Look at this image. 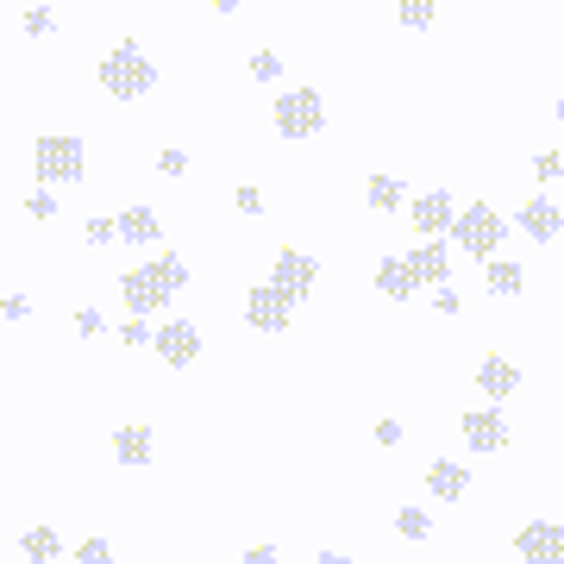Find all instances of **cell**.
Wrapping results in <instances>:
<instances>
[{"instance_id":"cell-18","label":"cell","mask_w":564,"mask_h":564,"mask_svg":"<svg viewBox=\"0 0 564 564\" xmlns=\"http://www.w3.org/2000/svg\"><path fill=\"white\" fill-rule=\"evenodd\" d=\"M57 552H63L57 527H25V533H20V558H32V564H51Z\"/></svg>"},{"instance_id":"cell-38","label":"cell","mask_w":564,"mask_h":564,"mask_svg":"<svg viewBox=\"0 0 564 564\" xmlns=\"http://www.w3.org/2000/svg\"><path fill=\"white\" fill-rule=\"evenodd\" d=\"M214 7H220V13H239V7H245V0H214Z\"/></svg>"},{"instance_id":"cell-11","label":"cell","mask_w":564,"mask_h":564,"mask_svg":"<svg viewBox=\"0 0 564 564\" xmlns=\"http://www.w3.org/2000/svg\"><path fill=\"white\" fill-rule=\"evenodd\" d=\"M314 276H321V263L307 258V251H282V258H276V276H270V282H276V289H289V295L302 302L307 289H314Z\"/></svg>"},{"instance_id":"cell-13","label":"cell","mask_w":564,"mask_h":564,"mask_svg":"<svg viewBox=\"0 0 564 564\" xmlns=\"http://www.w3.org/2000/svg\"><path fill=\"white\" fill-rule=\"evenodd\" d=\"M151 452H158L151 426H120V433H113V458L132 464V470H144V464H151Z\"/></svg>"},{"instance_id":"cell-9","label":"cell","mask_w":564,"mask_h":564,"mask_svg":"<svg viewBox=\"0 0 564 564\" xmlns=\"http://www.w3.org/2000/svg\"><path fill=\"white\" fill-rule=\"evenodd\" d=\"M514 552H521L527 564H564V527L558 521H527Z\"/></svg>"},{"instance_id":"cell-27","label":"cell","mask_w":564,"mask_h":564,"mask_svg":"<svg viewBox=\"0 0 564 564\" xmlns=\"http://www.w3.org/2000/svg\"><path fill=\"white\" fill-rule=\"evenodd\" d=\"M51 20H57L51 7H32V13H25V39H44V32H51Z\"/></svg>"},{"instance_id":"cell-26","label":"cell","mask_w":564,"mask_h":564,"mask_svg":"<svg viewBox=\"0 0 564 564\" xmlns=\"http://www.w3.org/2000/svg\"><path fill=\"white\" fill-rule=\"evenodd\" d=\"M533 176H540V182H558V176H564L558 151H540V158H533Z\"/></svg>"},{"instance_id":"cell-19","label":"cell","mask_w":564,"mask_h":564,"mask_svg":"<svg viewBox=\"0 0 564 564\" xmlns=\"http://www.w3.org/2000/svg\"><path fill=\"white\" fill-rule=\"evenodd\" d=\"M158 214H151V207H126L120 214V239L126 245H158Z\"/></svg>"},{"instance_id":"cell-37","label":"cell","mask_w":564,"mask_h":564,"mask_svg":"<svg viewBox=\"0 0 564 564\" xmlns=\"http://www.w3.org/2000/svg\"><path fill=\"white\" fill-rule=\"evenodd\" d=\"M314 564H351V558H345V552H321Z\"/></svg>"},{"instance_id":"cell-34","label":"cell","mask_w":564,"mask_h":564,"mask_svg":"<svg viewBox=\"0 0 564 564\" xmlns=\"http://www.w3.org/2000/svg\"><path fill=\"white\" fill-rule=\"evenodd\" d=\"M25 214H32V220H51V214H57V202H51V195H32V202H25Z\"/></svg>"},{"instance_id":"cell-24","label":"cell","mask_w":564,"mask_h":564,"mask_svg":"<svg viewBox=\"0 0 564 564\" xmlns=\"http://www.w3.org/2000/svg\"><path fill=\"white\" fill-rule=\"evenodd\" d=\"M76 564H120V558H113V545H107V540H82L76 545Z\"/></svg>"},{"instance_id":"cell-7","label":"cell","mask_w":564,"mask_h":564,"mask_svg":"<svg viewBox=\"0 0 564 564\" xmlns=\"http://www.w3.org/2000/svg\"><path fill=\"white\" fill-rule=\"evenodd\" d=\"M408 220L421 226L426 239H445V232L458 226V202H452L445 188H426V195H414V202H408Z\"/></svg>"},{"instance_id":"cell-36","label":"cell","mask_w":564,"mask_h":564,"mask_svg":"<svg viewBox=\"0 0 564 564\" xmlns=\"http://www.w3.org/2000/svg\"><path fill=\"white\" fill-rule=\"evenodd\" d=\"M239 214H263V195H258V188H239Z\"/></svg>"},{"instance_id":"cell-5","label":"cell","mask_w":564,"mask_h":564,"mask_svg":"<svg viewBox=\"0 0 564 564\" xmlns=\"http://www.w3.org/2000/svg\"><path fill=\"white\" fill-rule=\"evenodd\" d=\"M321 126H326V107H321L314 88H295V95H282L276 101V132L282 139H314Z\"/></svg>"},{"instance_id":"cell-29","label":"cell","mask_w":564,"mask_h":564,"mask_svg":"<svg viewBox=\"0 0 564 564\" xmlns=\"http://www.w3.org/2000/svg\"><path fill=\"white\" fill-rule=\"evenodd\" d=\"M251 69H258V82H276L282 76V63L270 57V51H258V57H251Z\"/></svg>"},{"instance_id":"cell-32","label":"cell","mask_w":564,"mask_h":564,"mask_svg":"<svg viewBox=\"0 0 564 564\" xmlns=\"http://www.w3.org/2000/svg\"><path fill=\"white\" fill-rule=\"evenodd\" d=\"M377 445H383V452L389 445H402V421H377Z\"/></svg>"},{"instance_id":"cell-4","label":"cell","mask_w":564,"mask_h":564,"mask_svg":"<svg viewBox=\"0 0 564 564\" xmlns=\"http://www.w3.org/2000/svg\"><path fill=\"white\" fill-rule=\"evenodd\" d=\"M452 232H458V245L470 251V258H496V245H502L508 220H496V207H489V202H470L458 214V226H452Z\"/></svg>"},{"instance_id":"cell-17","label":"cell","mask_w":564,"mask_h":564,"mask_svg":"<svg viewBox=\"0 0 564 564\" xmlns=\"http://www.w3.org/2000/svg\"><path fill=\"white\" fill-rule=\"evenodd\" d=\"M408 263H414V270H421V282H433V289H440V282L452 276V251H445L440 239L421 245V251H408Z\"/></svg>"},{"instance_id":"cell-10","label":"cell","mask_w":564,"mask_h":564,"mask_svg":"<svg viewBox=\"0 0 564 564\" xmlns=\"http://www.w3.org/2000/svg\"><path fill=\"white\" fill-rule=\"evenodd\" d=\"M458 421H464V440H470V452H484V458L508 445V421L496 414V408H477V414H458Z\"/></svg>"},{"instance_id":"cell-22","label":"cell","mask_w":564,"mask_h":564,"mask_svg":"<svg viewBox=\"0 0 564 564\" xmlns=\"http://www.w3.org/2000/svg\"><path fill=\"white\" fill-rule=\"evenodd\" d=\"M395 7H402L408 32H426V25H433V0H395Z\"/></svg>"},{"instance_id":"cell-23","label":"cell","mask_w":564,"mask_h":564,"mask_svg":"<svg viewBox=\"0 0 564 564\" xmlns=\"http://www.w3.org/2000/svg\"><path fill=\"white\" fill-rule=\"evenodd\" d=\"M395 527H402V540H426V533H433V521H426L421 508H402V514H395Z\"/></svg>"},{"instance_id":"cell-14","label":"cell","mask_w":564,"mask_h":564,"mask_svg":"<svg viewBox=\"0 0 564 564\" xmlns=\"http://www.w3.org/2000/svg\"><path fill=\"white\" fill-rule=\"evenodd\" d=\"M521 232H527V239H540V245H552V239L564 232L558 207H552V202H527V207H521Z\"/></svg>"},{"instance_id":"cell-21","label":"cell","mask_w":564,"mask_h":564,"mask_svg":"<svg viewBox=\"0 0 564 564\" xmlns=\"http://www.w3.org/2000/svg\"><path fill=\"white\" fill-rule=\"evenodd\" d=\"M521 289H527L521 263H489V295H521Z\"/></svg>"},{"instance_id":"cell-16","label":"cell","mask_w":564,"mask_h":564,"mask_svg":"<svg viewBox=\"0 0 564 564\" xmlns=\"http://www.w3.org/2000/svg\"><path fill=\"white\" fill-rule=\"evenodd\" d=\"M426 489H433L440 502H458L464 489H470V470H458V464H452V458H440V464H433V470H426Z\"/></svg>"},{"instance_id":"cell-15","label":"cell","mask_w":564,"mask_h":564,"mask_svg":"<svg viewBox=\"0 0 564 564\" xmlns=\"http://www.w3.org/2000/svg\"><path fill=\"white\" fill-rule=\"evenodd\" d=\"M514 383H521V370L508 358H484V370H477V389H484L489 402H502V395H514Z\"/></svg>"},{"instance_id":"cell-12","label":"cell","mask_w":564,"mask_h":564,"mask_svg":"<svg viewBox=\"0 0 564 564\" xmlns=\"http://www.w3.org/2000/svg\"><path fill=\"white\" fill-rule=\"evenodd\" d=\"M414 289H421V270H414L408 258H383V263H377V295H389V302H408Z\"/></svg>"},{"instance_id":"cell-30","label":"cell","mask_w":564,"mask_h":564,"mask_svg":"<svg viewBox=\"0 0 564 564\" xmlns=\"http://www.w3.org/2000/svg\"><path fill=\"white\" fill-rule=\"evenodd\" d=\"M433 307H440V314H458V289H452V282H440V289H433Z\"/></svg>"},{"instance_id":"cell-35","label":"cell","mask_w":564,"mask_h":564,"mask_svg":"<svg viewBox=\"0 0 564 564\" xmlns=\"http://www.w3.org/2000/svg\"><path fill=\"white\" fill-rule=\"evenodd\" d=\"M245 564H282V558H276V545H251V552H245Z\"/></svg>"},{"instance_id":"cell-20","label":"cell","mask_w":564,"mask_h":564,"mask_svg":"<svg viewBox=\"0 0 564 564\" xmlns=\"http://www.w3.org/2000/svg\"><path fill=\"white\" fill-rule=\"evenodd\" d=\"M364 202L377 207V214H395V207L408 202V188L395 176H370V182H364Z\"/></svg>"},{"instance_id":"cell-2","label":"cell","mask_w":564,"mask_h":564,"mask_svg":"<svg viewBox=\"0 0 564 564\" xmlns=\"http://www.w3.org/2000/svg\"><path fill=\"white\" fill-rule=\"evenodd\" d=\"M101 88L113 95V101H144V95L158 88V69H151V57H144L139 44L126 39L101 57Z\"/></svg>"},{"instance_id":"cell-3","label":"cell","mask_w":564,"mask_h":564,"mask_svg":"<svg viewBox=\"0 0 564 564\" xmlns=\"http://www.w3.org/2000/svg\"><path fill=\"white\" fill-rule=\"evenodd\" d=\"M32 163H39L44 182H82L88 151H82V139H69V132H44L39 151H32Z\"/></svg>"},{"instance_id":"cell-31","label":"cell","mask_w":564,"mask_h":564,"mask_svg":"<svg viewBox=\"0 0 564 564\" xmlns=\"http://www.w3.org/2000/svg\"><path fill=\"white\" fill-rule=\"evenodd\" d=\"M158 170H163V176H188V158H182V151H163Z\"/></svg>"},{"instance_id":"cell-28","label":"cell","mask_w":564,"mask_h":564,"mask_svg":"<svg viewBox=\"0 0 564 564\" xmlns=\"http://www.w3.org/2000/svg\"><path fill=\"white\" fill-rule=\"evenodd\" d=\"M120 239V220H88V245H107Z\"/></svg>"},{"instance_id":"cell-33","label":"cell","mask_w":564,"mask_h":564,"mask_svg":"<svg viewBox=\"0 0 564 564\" xmlns=\"http://www.w3.org/2000/svg\"><path fill=\"white\" fill-rule=\"evenodd\" d=\"M76 333H82V339H95V333H101V314H95V307H82V314H76Z\"/></svg>"},{"instance_id":"cell-8","label":"cell","mask_w":564,"mask_h":564,"mask_svg":"<svg viewBox=\"0 0 564 564\" xmlns=\"http://www.w3.org/2000/svg\"><path fill=\"white\" fill-rule=\"evenodd\" d=\"M158 358L170 370H188V364L202 358V326L195 321H163L158 326Z\"/></svg>"},{"instance_id":"cell-6","label":"cell","mask_w":564,"mask_h":564,"mask_svg":"<svg viewBox=\"0 0 564 564\" xmlns=\"http://www.w3.org/2000/svg\"><path fill=\"white\" fill-rule=\"evenodd\" d=\"M289 314H295V295L276 289V282H258V289H251V302H245V321L258 326V333H282Z\"/></svg>"},{"instance_id":"cell-39","label":"cell","mask_w":564,"mask_h":564,"mask_svg":"<svg viewBox=\"0 0 564 564\" xmlns=\"http://www.w3.org/2000/svg\"><path fill=\"white\" fill-rule=\"evenodd\" d=\"M558 120H564V95H558Z\"/></svg>"},{"instance_id":"cell-1","label":"cell","mask_w":564,"mask_h":564,"mask_svg":"<svg viewBox=\"0 0 564 564\" xmlns=\"http://www.w3.org/2000/svg\"><path fill=\"white\" fill-rule=\"evenodd\" d=\"M182 282H188V263L176 258V251H163L158 263H139V270H126L120 276V295H126V307L132 314H158V307H170L182 295Z\"/></svg>"},{"instance_id":"cell-25","label":"cell","mask_w":564,"mask_h":564,"mask_svg":"<svg viewBox=\"0 0 564 564\" xmlns=\"http://www.w3.org/2000/svg\"><path fill=\"white\" fill-rule=\"evenodd\" d=\"M120 345H126V351H144V345H151V326H144V314L120 326Z\"/></svg>"}]
</instances>
